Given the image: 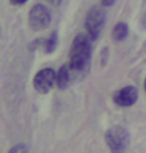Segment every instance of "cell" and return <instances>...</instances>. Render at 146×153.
I'll return each instance as SVG.
<instances>
[{
	"label": "cell",
	"mask_w": 146,
	"mask_h": 153,
	"mask_svg": "<svg viewBox=\"0 0 146 153\" xmlns=\"http://www.w3.org/2000/svg\"><path fill=\"white\" fill-rule=\"evenodd\" d=\"M91 41L93 39L88 35L80 33V35H77L74 38V41L71 44L68 63L77 73L79 77L85 74L90 68V62H91Z\"/></svg>",
	"instance_id": "6da1fadb"
},
{
	"label": "cell",
	"mask_w": 146,
	"mask_h": 153,
	"mask_svg": "<svg viewBox=\"0 0 146 153\" xmlns=\"http://www.w3.org/2000/svg\"><path fill=\"white\" fill-rule=\"evenodd\" d=\"M129 131L123 126H113L105 133V142L112 153H123L129 147Z\"/></svg>",
	"instance_id": "7a4b0ae2"
},
{
	"label": "cell",
	"mask_w": 146,
	"mask_h": 153,
	"mask_svg": "<svg viewBox=\"0 0 146 153\" xmlns=\"http://www.w3.org/2000/svg\"><path fill=\"white\" fill-rule=\"evenodd\" d=\"M138 100V90L134 85L123 87L113 93V103L120 107H131Z\"/></svg>",
	"instance_id": "8992f818"
},
{
	"label": "cell",
	"mask_w": 146,
	"mask_h": 153,
	"mask_svg": "<svg viewBox=\"0 0 146 153\" xmlns=\"http://www.w3.org/2000/svg\"><path fill=\"white\" fill-rule=\"evenodd\" d=\"M116 0H102V5L104 7H110V5H113Z\"/></svg>",
	"instance_id": "8fae6325"
},
{
	"label": "cell",
	"mask_w": 146,
	"mask_h": 153,
	"mask_svg": "<svg viewBox=\"0 0 146 153\" xmlns=\"http://www.w3.org/2000/svg\"><path fill=\"white\" fill-rule=\"evenodd\" d=\"M57 44H58V36L57 33H52L47 39H43V51L46 54H52L55 49H57Z\"/></svg>",
	"instance_id": "ba28073f"
},
{
	"label": "cell",
	"mask_w": 146,
	"mask_h": 153,
	"mask_svg": "<svg viewBox=\"0 0 146 153\" xmlns=\"http://www.w3.org/2000/svg\"><path fill=\"white\" fill-rule=\"evenodd\" d=\"M52 16L50 11L44 7V5L38 3L35 7H32L30 13H29V25L32 30H44L50 25Z\"/></svg>",
	"instance_id": "277c9868"
},
{
	"label": "cell",
	"mask_w": 146,
	"mask_h": 153,
	"mask_svg": "<svg viewBox=\"0 0 146 153\" xmlns=\"http://www.w3.org/2000/svg\"><path fill=\"white\" fill-rule=\"evenodd\" d=\"M127 33H129V27L127 24H124V22H118V24L115 25V29H113V39L115 41H123L126 36H127Z\"/></svg>",
	"instance_id": "9c48e42d"
},
{
	"label": "cell",
	"mask_w": 146,
	"mask_h": 153,
	"mask_svg": "<svg viewBox=\"0 0 146 153\" xmlns=\"http://www.w3.org/2000/svg\"><path fill=\"white\" fill-rule=\"evenodd\" d=\"M55 84H57V73L52 68H44L33 77V87L39 93H47Z\"/></svg>",
	"instance_id": "5b68a950"
},
{
	"label": "cell",
	"mask_w": 146,
	"mask_h": 153,
	"mask_svg": "<svg viewBox=\"0 0 146 153\" xmlns=\"http://www.w3.org/2000/svg\"><path fill=\"white\" fill-rule=\"evenodd\" d=\"M105 24V14L104 11L101 10L99 7H93L91 10L88 11L87 14V19H85V29H87V33L88 36L93 39H96L99 36L101 30Z\"/></svg>",
	"instance_id": "3957f363"
},
{
	"label": "cell",
	"mask_w": 146,
	"mask_h": 153,
	"mask_svg": "<svg viewBox=\"0 0 146 153\" xmlns=\"http://www.w3.org/2000/svg\"><path fill=\"white\" fill-rule=\"evenodd\" d=\"M47 2H49V3H52V5H58L61 0H47Z\"/></svg>",
	"instance_id": "4fadbf2b"
},
{
	"label": "cell",
	"mask_w": 146,
	"mask_h": 153,
	"mask_svg": "<svg viewBox=\"0 0 146 153\" xmlns=\"http://www.w3.org/2000/svg\"><path fill=\"white\" fill-rule=\"evenodd\" d=\"M145 92H146V81H145Z\"/></svg>",
	"instance_id": "5bb4252c"
},
{
	"label": "cell",
	"mask_w": 146,
	"mask_h": 153,
	"mask_svg": "<svg viewBox=\"0 0 146 153\" xmlns=\"http://www.w3.org/2000/svg\"><path fill=\"white\" fill-rule=\"evenodd\" d=\"M76 79H79L77 73L69 66V63H65V65L57 71V84H55V85H57L60 90L68 88L71 84L76 81Z\"/></svg>",
	"instance_id": "52a82bcc"
},
{
	"label": "cell",
	"mask_w": 146,
	"mask_h": 153,
	"mask_svg": "<svg viewBox=\"0 0 146 153\" xmlns=\"http://www.w3.org/2000/svg\"><path fill=\"white\" fill-rule=\"evenodd\" d=\"M8 153H29V150H27V147L24 144H18V145H14Z\"/></svg>",
	"instance_id": "30bf717a"
},
{
	"label": "cell",
	"mask_w": 146,
	"mask_h": 153,
	"mask_svg": "<svg viewBox=\"0 0 146 153\" xmlns=\"http://www.w3.org/2000/svg\"><path fill=\"white\" fill-rule=\"evenodd\" d=\"M25 2H27V0H11V3H14V5H22Z\"/></svg>",
	"instance_id": "7c38bea8"
}]
</instances>
